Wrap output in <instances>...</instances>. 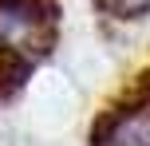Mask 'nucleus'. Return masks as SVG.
Masks as SVG:
<instances>
[{
  "label": "nucleus",
  "instance_id": "obj_2",
  "mask_svg": "<svg viewBox=\"0 0 150 146\" xmlns=\"http://www.w3.org/2000/svg\"><path fill=\"white\" fill-rule=\"evenodd\" d=\"M91 146H150V75L91 126Z\"/></svg>",
  "mask_w": 150,
  "mask_h": 146
},
{
  "label": "nucleus",
  "instance_id": "obj_1",
  "mask_svg": "<svg viewBox=\"0 0 150 146\" xmlns=\"http://www.w3.org/2000/svg\"><path fill=\"white\" fill-rule=\"evenodd\" d=\"M0 44L28 59H44L55 44L52 0H0Z\"/></svg>",
  "mask_w": 150,
  "mask_h": 146
},
{
  "label": "nucleus",
  "instance_id": "obj_3",
  "mask_svg": "<svg viewBox=\"0 0 150 146\" xmlns=\"http://www.w3.org/2000/svg\"><path fill=\"white\" fill-rule=\"evenodd\" d=\"M95 4L119 20H138L142 12H150V0H95Z\"/></svg>",
  "mask_w": 150,
  "mask_h": 146
}]
</instances>
